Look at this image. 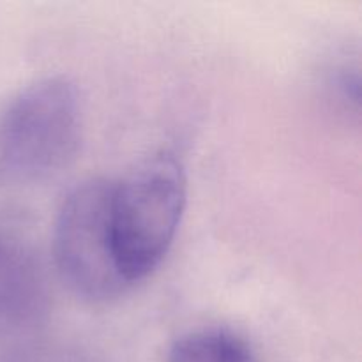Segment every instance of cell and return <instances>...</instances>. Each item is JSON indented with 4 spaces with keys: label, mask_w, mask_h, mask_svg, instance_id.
Listing matches in <instances>:
<instances>
[{
    "label": "cell",
    "mask_w": 362,
    "mask_h": 362,
    "mask_svg": "<svg viewBox=\"0 0 362 362\" xmlns=\"http://www.w3.org/2000/svg\"><path fill=\"white\" fill-rule=\"evenodd\" d=\"M186 202V170L170 152L144 159L113 182V251L127 285L145 279L165 260Z\"/></svg>",
    "instance_id": "1"
},
{
    "label": "cell",
    "mask_w": 362,
    "mask_h": 362,
    "mask_svg": "<svg viewBox=\"0 0 362 362\" xmlns=\"http://www.w3.org/2000/svg\"><path fill=\"white\" fill-rule=\"evenodd\" d=\"M81 99L66 76L21 88L0 113V179L35 182L69 165L81 140Z\"/></svg>",
    "instance_id": "2"
},
{
    "label": "cell",
    "mask_w": 362,
    "mask_h": 362,
    "mask_svg": "<svg viewBox=\"0 0 362 362\" xmlns=\"http://www.w3.org/2000/svg\"><path fill=\"white\" fill-rule=\"evenodd\" d=\"M113 180L78 184L64 200L53 230L59 274L76 296L103 303L126 292L112 239Z\"/></svg>",
    "instance_id": "3"
},
{
    "label": "cell",
    "mask_w": 362,
    "mask_h": 362,
    "mask_svg": "<svg viewBox=\"0 0 362 362\" xmlns=\"http://www.w3.org/2000/svg\"><path fill=\"white\" fill-rule=\"evenodd\" d=\"M42 299L41 272L30 251L18 240L0 235V327L32 318Z\"/></svg>",
    "instance_id": "4"
},
{
    "label": "cell",
    "mask_w": 362,
    "mask_h": 362,
    "mask_svg": "<svg viewBox=\"0 0 362 362\" xmlns=\"http://www.w3.org/2000/svg\"><path fill=\"white\" fill-rule=\"evenodd\" d=\"M166 362H257V357L235 332L202 329L180 338Z\"/></svg>",
    "instance_id": "5"
}]
</instances>
